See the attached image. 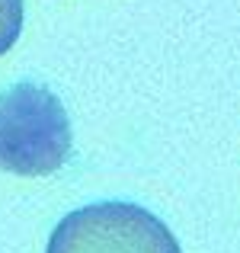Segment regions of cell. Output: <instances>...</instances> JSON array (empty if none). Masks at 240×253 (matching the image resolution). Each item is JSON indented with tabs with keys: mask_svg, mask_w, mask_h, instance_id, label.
Listing matches in <instances>:
<instances>
[{
	"mask_svg": "<svg viewBox=\"0 0 240 253\" xmlns=\"http://www.w3.org/2000/svg\"><path fill=\"white\" fill-rule=\"evenodd\" d=\"M74 131L68 109L39 84L0 93V170L13 176H48L71 157Z\"/></svg>",
	"mask_w": 240,
	"mask_h": 253,
	"instance_id": "cell-1",
	"label": "cell"
},
{
	"mask_svg": "<svg viewBox=\"0 0 240 253\" xmlns=\"http://www.w3.org/2000/svg\"><path fill=\"white\" fill-rule=\"evenodd\" d=\"M48 253H183L173 231L131 202L74 209L51 231Z\"/></svg>",
	"mask_w": 240,
	"mask_h": 253,
	"instance_id": "cell-2",
	"label": "cell"
},
{
	"mask_svg": "<svg viewBox=\"0 0 240 253\" xmlns=\"http://www.w3.org/2000/svg\"><path fill=\"white\" fill-rule=\"evenodd\" d=\"M23 32V0H0V55L16 45Z\"/></svg>",
	"mask_w": 240,
	"mask_h": 253,
	"instance_id": "cell-3",
	"label": "cell"
}]
</instances>
